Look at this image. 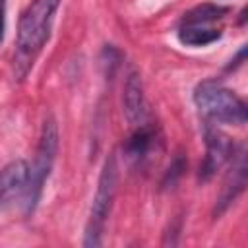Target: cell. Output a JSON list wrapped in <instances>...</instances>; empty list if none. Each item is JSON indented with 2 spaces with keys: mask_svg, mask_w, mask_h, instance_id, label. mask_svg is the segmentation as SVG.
Segmentation results:
<instances>
[{
  "mask_svg": "<svg viewBox=\"0 0 248 248\" xmlns=\"http://www.w3.org/2000/svg\"><path fill=\"white\" fill-rule=\"evenodd\" d=\"M62 0H33L31 6L23 12L17 25V56L16 66L25 64V74L29 66H33L35 56L41 52L45 43L48 41L50 27L54 21V14Z\"/></svg>",
  "mask_w": 248,
  "mask_h": 248,
  "instance_id": "cell-1",
  "label": "cell"
},
{
  "mask_svg": "<svg viewBox=\"0 0 248 248\" xmlns=\"http://www.w3.org/2000/svg\"><path fill=\"white\" fill-rule=\"evenodd\" d=\"M194 101L200 112L213 122L234 126H242L246 122V103L215 79L198 83L194 89Z\"/></svg>",
  "mask_w": 248,
  "mask_h": 248,
  "instance_id": "cell-2",
  "label": "cell"
},
{
  "mask_svg": "<svg viewBox=\"0 0 248 248\" xmlns=\"http://www.w3.org/2000/svg\"><path fill=\"white\" fill-rule=\"evenodd\" d=\"M56 151H58V126H56V120L52 116H46L43 122V128H41L35 163L29 169L27 186L23 190V205H25L27 213L35 209V205L41 198L45 180L48 178V174L52 170Z\"/></svg>",
  "mask_w": 248,
  "mask_h": 248,
  "instance_id": "cell-3",
  "label": "cell"
},
{
  "mask_svg": "<svg viewBox=\"0 0 248 248\" xmlns=\"http://www.w3.org/2000/svg\"><path fill=\"white\" fill-rule=\"evenodd\" d=\"M116 184H118V167H116V157L108 155L99 182H97V192L89 209V219H87V227H85V238H83V246H101V236L107 225V219L110 215L112 209V202L116 196Z\"/></svg>",
  "mask_w": 248,
  "mask_h": 248,
  "instance_id": "cell-4",
  "label": "cell"
},
{
  "mask_svg": "<svg viewBox=\"0 0 248 248\" xmlns=\"http://www.w3.org/2000/svg\"><path fill=\"white\" fill-rule=\"evenodd\" d=\"M205 145H207V153H205L202 172H200L202 180H209L234 153L231 140L223 132H219L217 128H211V126L205 128Z\"/></svg>",
  "mask_w": 248,
  "mask_h": 248,
  "instance_id": "cell-5",
  "label": "cell"
},
{
  "mask_svg": "<svg viewBox=\"0 0 248 248\" xmlns=\"http://www.w3.org/2000/svg\"><path fill=\"white\" fill-rule=\"evenodd\" d=\"M124 114L130 124L140 126L145 120V97H143V85L138 72H130L124 83V95H122Z\"/></svg>",
  "mask_w": 248,
  "mask_h": 248,
  "instance_id": "cell-6",
  "label": "cell"
},
{
  "mask_svg": "<svg viewBox=\"0 0 248 248\" xmlns=\"http://www.w3.org/2000/svg\"><path fill=\"white\" fill-rule=\"evenodd\" d=\"M27 176H29V167L21 159L8 163L0 170V207L8 203L14 196L23 194L27 186Z\"/></svg>",
  "mask_w": 248,
  "mask_h": 248,
  "instance_id": "cell-7",
  "label": "cell"
},
{
  "mask_svg": "<svg viewBox=\"0 0 248 248\" xmlns=\"http://www.w3.org/2000/svg\"><path fill=\"white\" fill-rule=\"evenodd\" d=\"M155 141H157V134H155L153 126L140 124L134 130V134L124 143V155H126V159L132 165H141L149 157L151 149L155 147Z\"/></svg>",
  "mask_w": 248,
  "mask_h": 248,
  "instance_id": "cell-8",
  "label": "cell"
},
{
  "mask_svg": "<svg viewBox=\"0 0 248 248\" xmlns=\"http://www.w3.org/2000/svg\"><path fill=\"white\" fill-rule=\"evenodd\" d=\"M178 39L184 45L190 46H205L221 39V29H215L211 25H190L182 23L178 29Z\"/></svg>",
  "mask_w": 248,
  "mask_h": 248,
  "instance_id": "cell-9",
  "label": "cell"
},
{
  "mask_svg": "<svg viewBox=\"0 0 248 248\" xmlns=\"http://www.w3.org/2000/svg\"><path fill=\"white\" fill-rule=\"evenodd\" d=\"M244 184H246V163H244V153L240 151V153H238V165H236V169H234L232 174H231V182L225 184L223 196H221V200H219V203H217V209H215L217 215H219L221 211H225V207H227L231 202L236 200V196L244 190Z\"/></svg>",
  "mask_w": 248,
  "mask_h": 248,
  "instance_id": "cell-10",
  "label": "cell"
},
{
  "mask_svg": "<svg viewBox=\"0 0 248 248\" xmlns=\"http://www.w3.org/2000/svg\"><path fill=\"white\" fill-rule=\"evenodd\" d=\"M225 8L215 6V4H202L196 6L194 10L186 12L182 17V23H190V25H211L213 21L221 19L225 16Z\"/></svg>",
  "mask_w": 248,
  "mask_h": 248,
  "instance_id": "cell-11",
  "label": "cell"
},
{
  "mask_svg": "<svg viewBox=\"0 0 248 248\" xmlns=\"http://www.w3.org/2000/svg\"><path fill=\"white\" fill-rule=\"evenodd\" d=\"M184 167H186L184 159H182V157H176V159H174V163H172V167L169 169V172H167V176H165V184H167L169 180H170V184H172V182H174V178H178V176L182 174Z\"/></svg>",
  "mask_w": 248,
  "mask_h": 248,
  "instance_id": "cell-12",
  "label": "cell"
},
{
  "mask_svg": "<svg viewBox=\"0 0 248 248\" xmlns=\"http://www.w3.org/2000/svg\"><path fill=\"white\" fill-rule=\"evenodd\" d=\"M4 29H6V0H0V43L4 39Z\"/></svg>",
  "mask_w": 248,
  "mask_h": 248,
  "instance_id": "cell-13",
  "label": "cell"
}]
</instances>
